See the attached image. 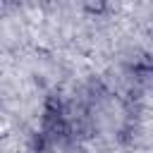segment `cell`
<instances>
[{"mask_svg": "<svg viewBox=\"0 0 153 153\" xmlns=\"http://www.w3.org/2000/svg\"><path fill=\"white\" fill-rule=\"evenodd\" d=\"M129 74H131V79L139 81V84L151 81V79H153V60H151L148 55H136V57H131V62H129Z\"/></svg>", "mask_w": 153, "mask_h": 153, "instance_id": "cell-1", "label": "cell"}, {"mask_svg": "<svg viewBox=\"0 0 153 153\" xmlns=\"http://www.w3.org/2000/svg\"><path fill=\"white\" fill-rule=\"evenodd\" d=\"M84 10H86L88 14L100 17V14L108 12V0H84Z\"/></svg>", "mask_w": 153, "mask_h": 153, "instance_id": "cell-2", "label": "cell"}]
</instances>
